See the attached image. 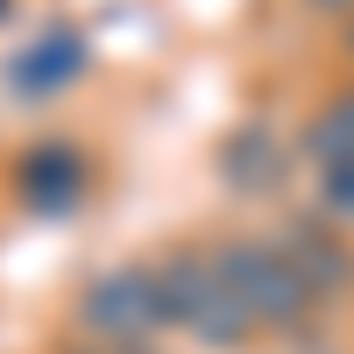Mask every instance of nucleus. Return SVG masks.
Segmentation results:
<instances>
[{
  "label": "nucleus",
  "mask_w": 354,
  "mask_h": 354,
  "mask_svg": "<svg viewBox=\"0 0 354 354\" xmlns=\"http://www.w3.org/2000/svg\"><path fill=\"white\" fill-rule=\"evenodd\" d=\"M227 185H248V192H262V185H277V170H283V156H277V142L262 135V128H241L227 142Z\"/></svg>",
  "instance_id": "7"
},
{
  "label": "nucleus",
  "mask_w": 354,
  "mask_h": 354,
  "mask_svg": "<svg viewBox=\"0 0 354 354\" xmlns=\"http://www.w3.org/2000/svg\"><path fill=\"white\" fill-rule=\"evenodd\" d=\"M319 198H326V213H333L340 227H354V156L319 163Z\"/></svg>",
  "instance_id": "9"
},
{
  "label": "nucleus",
  "mask_w": 354,
  "mask_h": 354,
  "mask_svg": "<svg viewBox=\"0 0 354 354\" xmlns=\"http://www.w3.org/2000/svg\"><path fill=\"white\" fill-rule=\"evenodd\" d=\"M78 71H85V36H71V28H43V36L8 64V93L50 100V93H64Z\"/></svg>",
  "instance_id": "6"
},
{
  "label": "nucleus",
  "mask_w": 354,
  "mask_h": 354,
  "mask_svg": "<svg viewBox=\"0 0 354 354\" xmlns=\"http://www.w3.org/2000/svg\"><path fill=\"white\" fill-rule=\"evenodd\" d=\"M78 326L106 340V347H142L156 326H170V305H163V277L156 270H106L85 283L78 298Z\"/></svg>",
  "instance_id": "3"
},
{
  "label": "nucleus",
  "mask_w": 354,
  "mask_h": 354,
  "mask_svg": "<svg viewBox=\"0 0 354 354\" xmlns=\"http://www.w3.org/2000/svg\"><path fill=\"white\" fill-rule=\"evenodd\" d=\"M312 8H326V15H354V0H312Z\"/></svg>",
  "instance_id": "10"
},
{
  "label": "nucleus",
  "mask_w": 354,
  "mask_h": 354,
  "mask_svg": "<svg viewBox=\"0 0 354 354\" xmlns=\"http://www.w3.org/2000/svg\"><path fill=\"white\" fill-rule=\"evenodd\" d=\"M15 192L28 213H71L85 198V156L71 142H36V149H21L15 163Z\"/></svg>",
  "instance_id": "4"
},
{
  "label": "nucleus",
  "mask_w": 354,
  "mask_h": 354,
  "mask_svg": "<svg viewBox=\"0 0 354 354\" xmlns=\"http://www.w3.org/2000/svg\"><path fill=\"white\" fill-rule=\"evenodd\" d=\"M213 255H220L227 283L241 290V305L255 312V326L290 333V326H298V319L319 305V298H312V283L298 277V262L283 255V241H220Z\"/></svg>",
  "instance_id": "2"
},
{
  "label": "nucleus",
  "mask_w": 354,
  "mask_h": 354,
  "mask_svg": "<svg viewBox=\"0 0 354 354\" xmlns=\"http://www.w3.org/2000/svg\"><path fill=\"white\" fill-rule=\"evenodd\" d=\"M156 277H163L170 326L198 333L205 347H234V340H248V333H255V312L241 305V290L227 283V270H220V255H213V248H177V255H163V262H156Z\"/></svg>",
  "instance_id": "1"
},
{
  "label": "nucleus",
  "mask_w": 354,
  "mask_h": 354,
  "mask_svg": "<svg viewBox=\"0 0 354 354\" xmlns=\"http://www.w3.org/2000/svg\"><path fill=\"white\" fill-rule=\"evenodd\" d=\"M283 255L298 262V277L312 283V298H347V290H354V248L340 241L333 227L290 220V227H283Z\"/></svg>",
  "instance_id": "5"
},
{
  "label": "nucleus",
  "mask_w": 354,
  "mask_h": 354,
  "mask_svg": "<svg viewBox=\"0 0 354 354\" xmlns=\"http://www.w3.org/2000/svg\"><path fill=\"white\" fill-rule=\"evenodd\" d=\"M305 149L319 156V163H333V156H354V85L340 100H326L319 106V121L305 128Z\"/></svg>",
  "instance_id": "8"
},
{
  "label": "nucleus",
  "mask_w": 354,
  "mask_h": 354,
  "mask_svg": "<svg viewBox=\"0 0 354 354\" xmlns=\"http://www.w3.org/2000/svg\"><path fill=\"white\" fill-rule=\"evenodd\" d=\"M0 15H8V0H0Z\"/></svg>",
  "instance_id": "11"
},
{
  "label": "nucleus",
  "mask_w": 354,
  "mask_h": 354,
  "mask_svg": "<svg viewBox=\"0 0 354 354\" xmlns=\"http://www.w3.org/2000/svg\"><path fill=\"white\" fill-rule=\"evenodd\" d=\"M347 43H354V36H347Z\"/></svg>",
  "instance_id": "12"
}]
</instances>
